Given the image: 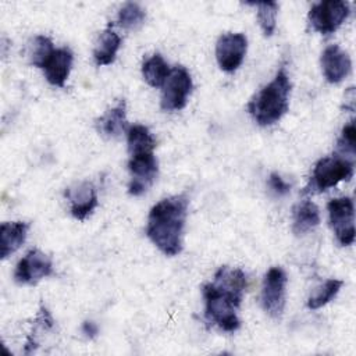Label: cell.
Instances as JSON below:
<instances>
[{
	"instance_id": "1",
	"label": "cell",
	"mask_w": 356,
	"mask_h": 356,
	"mask_svg": "<svg viewBox=\"0 0 356 356\" xmlns=\"http://www.w3.org/2000/svg\"><path fill=\"white\" fill-rule=\"evenodd\" d=\"M188 207L189 197L179 193L160 200L149 211L146 236L165 256L172 257L182 252Z\"/></svg>"
},
{
	"instance_id": "2",
	"label": "cell",
	"mask_w": 356,
	"mask_h": 356,
	"mask_svg": "<svg viewBox=\"0 0 356 356\" xmlns=\"http://www.w3.org/2000/svg\"><path fill=\"white\" fill-rule=\"evenodd\" d=\"M292 83L285 65H281L271 82L264 85L248 103V111L260 127L278 122L289 108Z\"/></svg>"
},
{
	"instance_id": "3",
	"label": "cell",
	"mask_w": 356,
	"mask_h": 356,
	"mask_svg": "<svg viewBox=\"0 0 356 356\" xmlns=\"http://www.w3.org/2000/svg\"><path fill=\"white\" fill-rule=\"evenodd\" d=\"M204 299V317L211 324L225 332H235L241 328L236 310L241 307L243 296L218 286L214 282L202 285Z\"/></svg>"
},
{
	"instance_id": "4",
	"label": "cell",
	"mask_w": 356,
	"mask_h": 356,
	"mask_svg": "<svg viewBox=\"0 0 356 356\" xmlns=\"http://www.w3.org/2000/svg\"><path fill=\"white\" fill-rule=\"evenodd\" d=\"M355 172V161L341 153L320 159L312 172L303 193H321L341 181H349Z\"/></svg>"
},
{
	"instance_id": "5",
	"label": "cell",
	"mask_w": 356,
	"mask_h": 356,
	"mask_svg": "<svg viewBox=\"0 0 356 356\" xmlns=\"http://www.w3.org/2000/svg\"><path fill=\"white\" fill-rule=\"evenodd\" d=\"M288 277L282 267H270L263 278L260 302L261 307L274 320H280L284 314L286 303Z\"/></svg>"
},
{
	"instance_id": "6",
	"label": "cell",
	"mask_w": 356,
	"mask_h": 356,
	"mask_svg": "<svg viewBox=\"0 0 356 356\" xmlns=\"http://www.w3.org/2000/svg\"><path fill=\"white\" fill-rule=\"evenodd\" d=\"M161 88V108L164 111H177L186 106L193 82L189 71L184 65H177L170 71Z\"/></svg>"
},
{
	"instance_id": "7",
	"label": "cell",
	"mask_w": 356,
	"mask_h": 356,
	"mask_svg": "<svg viewBox=\"0 0 356 356\" xmlns=\"http://www.w3.org/2000/svg\"><path fill=\"white\" fill-rule=\"evenodd\" d=\"M330 225L341 246L355 242V206L349 196L334 197L327 203Z\"/></svg>"
},
{
	"instance_id": "8",
	"label": "cell",
	"mask_w": 356,
	"mask_h": 356,
	"mask_svg": "<svg viewBox=\"0 0 356 356\" xmlns=\"http://www.w3.org/2000/svg\"><path fill=\"white\" fill-rule=\"evenodd\" d=\"M349 3L343 0H324L312 6L309 22L312 28L321 33H334L349 15Z\"/></svg>"
},
{
	"instance_id": "9",
	"label": "cell",
	"mask_w": 356,
	"mask_h": 356,
	"mask_svg": "<svg viewBox=\"0 0 356 356\" xmlns=\"http://www.w3.org/2000/svg\"><path fill=\"white\" fill-rule=\"evenodd\" d=\"M128 170L131 174L128 193L132 196H140L153 185L159 174V163L153 152L131 154Z\"/></svg>"
},
{
	"instance_id": "10",
	"label": "cell",
	"mask_w": 356,
	"mask_h": 356,
	"mask_svg": "<svg viewBox=\"0 0 356 356\" xmlns=\"http://www.w3.org/2000/svg\"><path fill=\"white\" fill-rule=\"evenodd\" d=\"M53 274L50 256L39 249H31L17 264L14 281L18 285H35L40 280Z\"/></svg>"
},
{
	"instance_id": "11",
	"label": "cell",
	"mask_w": 356,
	"mask_h": 356,
	"mask_svg": "<svg viewBox=\"0 0 356 356\" xmlns=\"http://www.w3.org/2000/svg\"><path fill=\"white\" fill-rule=\"evenodd\" d=\"M248 39L243 33H224L216 43V58L224 72L236 71L246 54Z\"/></svg>"
},
{
	"instance_id": "12",
	"label": "cell",
	"mask_w": 356,
	"mask_h": 356,
	"mask_svg": "<svg viewBox=\"0 0 356 356\" xmlns=\"http://www.w3.org/2000/svg\"><path fill=\"white\" fill-rule=\"evenodd\" d=\"M65 197L70 203V211L78 221L86 220L97 207V192L90 181L75 182L65 189Z\"/></svg>"
},
{
	"instance_id": "13",
	"label": "cell",
	"mask_w": 356,
	"mask_h": 356,
	"mask_svg": "<svg viewBox=\"0 0 356 356\" xmlns=\"http://www.w3.org/2000/svg\"><path fill=\"white\" fill-rule=\"evenodd\" d=\"M321 68L323 75L330 83L342 82L352 70V61L346 51L338 44L327 46L321 53Z\"/></svg>"
},
{
	"instance_id": "14",
	"label": "cell",
	"mask_w": 356,
	"mask_h": 356,
	"mask_svg": "<svg viewBox=\"0 0 356 356\" xmlns=\"http://www.w3.org/2000/svg\"><path fill=\"white\" fill-rule=\"evenodd\" d=\"M72 61L74 54L68 47L56 49L43 67L46 81L53 86L64 88L72 68Z\"/></svg>"
},
{
	"instance_id": "15",
	"label": "cell",
	"mask_w": 356,
	"mask_h": 356,
	"mask_svg": "<svg viewBox=\"0 0 356 356\" xmlns=\"http://www.w3.org/2000/svg\"><path fill=\"white\" fill-rule=\"evenodd\" d=\"M29 224L24 221L1 222L0 225V257L7 259L25 242Z\"/></svg>"
},
{
	"instance_id": "16",
	"label": "cell",
	"mask_w": 356,
	"mask_h": 356,
	"mask_svg": "<svg viewBox=\"0 0 356 356\" xmlns=\"http://www.w3.org/2000/svg\"><path fill=\"white\" fill-rule=\"evenodd\" d=\"M320 224V211L316 203L309 199L299 202L292 211V231L300 236L313 231Z\"/></svg>"
},
{
	"instance_id": "17",
	"label": "cell",
	"mask_w": 356,
	"mask_h": 356,
	"mask_svg": "<svg viewBox=\"0 0 356 356\" xmlns=\"http://www.w3.org/2000/svg\"><path fill=\"white\" fill-rule=\"evenodd\" d=\"M96 127L99 134L106 138H115L127 128V106L125 100H120L118 104L107 110L97 121Z\"/></svg>"
},
{
	"instance_id": "18",
	"label": "cell",
	"mask_w": 356,
	"mask_h": 356,
	"mask_svg": "<svg viewBox=\"0 0 356 356\" xmlns=\"http://www.w3.org/2000/svg\"><path fill=\"white\" fill-rule=\"evenodd\" d=\"M121 46V38L113 29H104L93 49V58L96 65H108L115 60L117 51Z\"/></svg>"
},
{
	"instance_id": "19",
	"label": "cell",
	"mask_w": 356,
	"mask_h": 356,
	"mask_svg": "<svg viewBox=\"0 0 356 356\" xmlns=\"http://www.w3.org/2000/svg\"><path fill=\"white\" fill-rule=\"evenodd\" d=\"M214 284L218 286L228 289L236 295L243 296L245 291L248 288V277L245 271L239 267H229V266H221L214 273Z\"/></svg>"
},
{
	"instance_id": "20",
	"label": "cell",
	"mask_w": 356,
	"mask_h": 356,
	"mask_svg": "<svg viewBox=\"0 0 356 356\" xmlns=\"http://www.w3.org/2000/svg\"><path fill=\"white\" fill-rule=\"evenodd\" d=\"M127 142H128L129 154L152 153L156 147L154 136L150 134L147 127L142 124H134L128 128Z\"/></svg>"
},
{
	"instance_id": "21",
	"label": "cell",
	"mask_w": 356,
	"mask_h": 356,
	"mask_svg": "<svg viewBox=\"0 0 356 356\" xmlns=\"http://www.w3.org/2000/svg\"><path fill=\"white\" fill-rule=\"evenodd\" d=\"M170 67L163 58L160 53H154L149 58H146L142 64V75L143 79L152 86V88H161L165 78L170 74Z\"/></svg>"
},
{
	"instance_id": "22",
	"label": "cell",
	"mask_w": 356,
	"mask_h": 356,
	"mask_svg": "<svg viewBox=\"0 0 356 356\" xmlns=\"http://www.w3.org/2000/svg\"><path fill=\"white\" fill-rule=\"evenodd\" d=\"M342 285H343L342 280H337V278L327 280L323 285L316 288L313 291V293L309 296L307 303H306L307 307L312 310H316V309L325 306L328 302H331L337 296V293L339 292Z\"/></svg>"
},
{
	"instance_id": "23",
	"label": "cell",
	"mask_w": 356,
	"mask_h": 356,
	"mask_svg": "<svg viewBox=\"0 0 356 356\" xmlns=\"http://www.w3.org/2000/svg\"><path fill=\"white\" fill-rule=\"evenodd\" d=\"M257 8V21L263 31V35L270 38L273 36L275 26H277V13H278V3L277 1H259V3H249Z\"/></svg>"
},
{
	"instance_id": "24",
	"label": "cell",
	"mask_w": 356,
	"mask_h": 356,
	"mask_svg": "<svg viewBox=\"0 0 356 356\" xmlns=\"http://www.w3.org/2000/svg\"><path fill=\"white\" fill-rule=\"evenodd\" d=\"M54 46L50 38L44 35H38L33 38L31 46H29V61L33 67L42 68L46 65L47 60L54 53Z\"/></svg>"
},
{
	"instance_id": "25",
	"label": "cell",
	"mask_w": 356,
	"mask_h": 356,
	"mask_svg": "<svg viewBox=\"0 0 356 356\" xmlns=\"http://www.w3.org/2000/svg\"><path fill=\"white\" fill-rule=\"evenodd\" d=\"M145 18H146L145 10L138 3L129 1L120 8L117 24L125 29H136L145 22Z\"/></svg>"
},
{
	"instance_id": "26",
	"label": "cell",
	"mask_w": 356,
	"mask_h": 356,
	"mask_svg": "<svg viewBox=\"0 0 356 356\" xmlns=\"http://www.w3.org/2000/svg\"><path fill=\"white\" fill-rule=\"evenodd\" d=\"M54 325V321L51 318V314L50 312L47 310V307L44 305H40V309H39V313L36 316V320L33 323V328H32V332L28 335V339H26V343H25V353L29 355L31 352H33L38 346V335L39 332L42 331H47L50 330L51 327Z\"/></svg>"
},
{
	"instance_id": "27",
	"label": "cell",
	"mask_w": 356,
	"mask_h": 356,
	"mask_svg": "<svg viewBox=\"0 0 356 356\" xmlns=\"http://www.w3.org/2000/svg\"><path fill=\"white\" fill-rule=\"evenodd\" d=\"M346 157L355 159L356 153V128H355V121L352 120L348 122L341 132V136L338 139V152Z\"/></svg>"
},
{
	"instance_id": "28",
	"label": "cell",
	"mask_w": 356,
	"mask_h": 356,
	"mask_svg": "<svg viewBox=\"0 0 356 356\" xmlns=\"http://www.w3.org/2000/svg\"><path fill=\"white\" fill-rule=\"evenodd\" d=\"M270 191L277 196H285L291 192V184L286 182L278 172H271L267 179Z\"/></svg>"
},
{
	"instance_id": "29",
	"label": "cell",
	"mask_w": 356,
	"mask_h": 356,
	"mask_svg": "<svg viewBox=\"0 0 356 356\" xmlns=\"http://www.w3.org/2000/svg\"><path fill=\"white\" fill-rule=\"evenodd\" d=\"M82 332H83L89 339H92V338L97 337V334H99V327H97V324H96L95 321L86 320V321H83V324H82Z\"/></svg>"
}]
</instances>
